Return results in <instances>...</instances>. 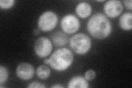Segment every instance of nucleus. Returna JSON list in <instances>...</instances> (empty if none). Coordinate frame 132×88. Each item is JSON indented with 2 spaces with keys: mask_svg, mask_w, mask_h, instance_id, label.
Returning <instances> with one entry per match:
<instances>
[{
  "mask_svg": "<svg viewBox=\"0 0 132 88\" xmlns=\"http://www.w3.org/2000/svg\"><path fill=\"white\" fill-rule=\"evenodd\" d=\"M86 28L89 34L97 39L106 38L112 31V25L110 20L105 14L100 12L91 17Z\"/></svg>",
  "mask_w": 132,
  "mask_h": 88,
  "instance_id": "1",
  "label": "nucleus"
},
{
  "mask_svg": "<svg viewBox=\"0 0 132 88\" xmlns=\"http://www.w3.org/2000/svg\"><path fill=\"white\" fill-rule=\"evenodd\" d=\"M74 57L71 50L66 48L59 49L49 58L51 67L57 71H64L71 66Z\"/></svg>",
  "mask_w": 132,
  "mask_h": 88,
  "instance_id": "2",
  "label": "nucleus"
},
{
  "mask_svg": "<svg viewBox=\"0 0 132 88\" xmlns=\"http://www.w3.org/2000/svg\"><path fill=\"white\" fill-rule=\"evenodd\" d=\"M69 46L76 53L83 55L90 50L92 46V40L86 34L78 33L71 37Z\"/></svg>",
  "mask_w": 132,
  "mask_h": 88,
  "instance_id": "3",
  "label": "nucleus"
},
{
  "mask_svg": "<svg viewBox=\"0 0 132 88\" xmlns=\"http://www.w3.org/2000/svg\"><path fill=\"white\" fill-rule=\"evenodd\" d=\"M58 22V17L52 11H46L41 14L38 20L39 29L41 31L47 32L53 30Z\"/></svg>",
  "mask_w": 132,
  "mask_h": 88,
  "instance_id": "4",
  "label": "nucleus"
},
{
  "mask_svg": "<svg viewBox=\"0 0 132 88\" xmlns=\"http://www.w3.org/2000/svg\"><path fill=\"white\" fill-rule=\"evenodd\" d=\"M34 51L40 58L47 57L52 50V44L46 37L42 36L37 39L34 44Z\"/></svg>",
  "mask_w": 132,
  "mask_h": 88,
  "instance_id": "5",
  "label": "nucleus"
},
{
  "mask_svg": "<svg viewBox=\"0 0 132 88\" xmlns=\"http://www.w3.org/2000/svg\"><path fill=\"white\" fill-rule=\"evenodd\" d=\"M80 26V21L76 16L68 14L64 15L61 21V27L63 31L67 34L77 32Z\"/></svg>",
  "mask_w": 132,
  "mask_h": 88,
  "instance_id": "6",
  "label": "nucleus"
},
{
  "mask_svg": "<svg viewBox=\"0 0 132 88\" xmlns=\"http://www.w3.org/2000/svg\"><path fill=\"white\" fill-rule=\"evenodd\" d=\"M105 13L110 18H114L118 17L123 11V5L120 1L110 0L106 2L104 6Z\"/></svg>",
  "mask_w": 132,
  "mask_h": 88,
  "instance_id": "7",
  "label": "nucleus"
},
{
  "mask_svg": "<svg viewBox=\"0 0 132 88\" xmlns=\"http://www.w3.org/2000/svg\"><path fill=\"white\" fill-rule=\"evenodd\" d=\"M15 73L16 77L21 80L29 81L34 77L35 69L29 63L23 62L16 67Z\"/></svg>",
  "mask_w": 132,
  "mask_h": 88,
  "instance_id": "8",
  "label": "nucleus"
},
{
  "mask_svg": "<svg viewBox=\"0 0 132 88\" xmlns=\"http://www.w3.org/2000/svg\"><path fill=\"white\" fill-rule=\"evenodd\" d=\"M89 87L87 80L80 75H77L72 78L68 82V88H88Z\"/></svg>",
  "mask_w": 132,
  "mask_h": 88,
  "instance_id": "9",
  "label": "nucleus"
},
{
  "mask_svg": "<svg viewBox=\"0 0 132 88\" xmlns=\"http://www.w3.org/2000/svg\"><path fill=\"white\" fill-rule=\"evenodd\" d=\"M92 8L89 3L82 2L78 4L76 8V12L79 17L85 19L92 13Z\"/></svg>",
  "mask_w": 132,
  "mask_h": 88,
  "instance_id": "10",
  "label": "nucleus"
},
{
  "mask_svg": "<svg viewBox=\"0 0 132 88\" xmlns=\"http://www.w3.org/2000/svg\"><path fill=\"white\" fill-rule=\"evenodd\" d=\"M51 38L53 43L56 46L61 47L65 46L68 41L67 35L61 31H57L53 33L51 36Z\"/></svg>",
  "mask_w": 132,
  "mask_h": 88,
  "instance_id": "11",
  "label": "nucleus"
},
{
  "mask_svg": "<svg viewBox=\"0 0 132 88\" xmlns=\"http://www.w3.org/2000/svg\"><path fill=\"white\" fill-rule=\"evenodd\" d=\"M132 14L131 12L124 13L119 20V26L125 30H130L132 29Z\"/></svg>",
  "mask_w": 132,
  "mask_h": 88,
  "instance_id": "12",
  "label": "nucleus"
},
{
  "mask_svg": "<svg viewBox=\"0 0 132 88\" xmlns=\"http://www.w3.org/2000/svg\"><path fill=\"white\" fill-rule=\"evenodd\" d=\"M36 73L38 78L43 79V80H45V79H46L50 77L51 70L47 66L45 65H41L37 68Z\"/></svg>",
  "mask_w": 132,
  "mask_h": 88,
  "instance_id": "13",
  "label": "nucleus"
},
{
  "mask_svg": "<svg viewBox=\"0 0 132 88\" xmlns=\"http://www.w3.org/2000/svg\"><path fill=\"white\" fill-rule=\"evenodd\" d=\"M8 78V72L7 69L3 66H0V84H2L7 81Z\"/></svg>",
  "mask_w": 132,
  "mask_h": 88,
  "instance_id": "14",
  "label": "nucleus"
},
{
  "mask_svg": "<svg viewBox=\"0 0 132 88\" xmlns=\"http://www.w3.org/2000/svg\"><path fill=\"white\" fill-rule=\"evenodd\" d=\"M14 3V0H1L0 1V7L2 9L7 10L13 7Z\"/></svg>",
  "mask_w": 132,
  "mask_h": 88,
  "instance_id": "15",
  "label": "nucleus"
},
{
  "mask_svg": "<svg viewBox=\"0 0 132 88\" xmlns=\"http://www.w3.org/2000/svg\"><path fill=\"white\" fill-rule=\"evenodd\" d=\"M96 77V73L93 69H89L85 73V78L88 81H93Z\"/></svg>",
  "mask_w": 132,
  "mask_h": 88,
  "instance_id": "16",
  "label": "nucleus"
},
{
  "mask_svg": "<svg viewBox=\"0 0 132 88\" xmlns=\"http://www.w3.org/2000/svg\"><path fill=\"white\" fill-rule=\"evenodd\" d=\"M29 88H32V87H38V88H43V87H46V86H45L43 84L40 83L39 82L35 81L30 83L27 86Z\"/></svg>",
  "mask_w": 132,
  "mask_h": 88,
  "instance_id": "17",
  "label": "nucleus"
},
{
  "mask_svg": "<svg viewBox=\"0 0 132 88\" xmlns=\"http://www.w3.org/2000/svg\"><path fill=\"white\" fill-rule=\"evenodd\" d=\"M123 3L125 4V6L127 8L131 10H132V1L131 0H127V1H123Z\"/></svg>",
  "mask_w": 132,
  "mask_h": 88,
  "instance_id": "18",
  "label": "nucleus"
},
{
  "mask_svg": "<svg viewBox=\"0 0 132 88\" xmlns=\"http://www.w3.org/2000/svg\"><path fill=\"white\" fill-rule=\"evenodd\" d=\"M64 86H62V85L60 84H56V85H53L51 86V87H56V88H62V87H64Z\"/></svg>",
  "mask_w": 132,
  "mask_h": 88,
  "instance_id": "19",
  "label": "nucleus"
},
{
  "mask_svg": "<svg viewBox=\"0 0 132 88\" xmlns=\"http://www.w3.org/2000/svg\"><path fill=\"white\" fill-rule=\"evenodd\" d=\"M44 63L45 64H47L48 65L50 63V61H49V58H45L44 60Z\"/></svg>",
  "mask_w": 132,
  "mask_h": 88,
  "instance_id": "20",
  "label": "nucleus"
},
{
  "mask_svg": "<svg viewBox=\"0 0 132 88\" xmlns=\"http://www.w3.org/2000/svg\"><path fill=\"white\" fill-rule=\"evenodd\" d=\"M40 33V31H39V29H36L34 30V34L35 35H38Z\"/></svg>",
  "mask_w": 132,
  "mask_h": 88,
  "instance_id": "21",
  "label": "nucleus"
},
{
  "mask_svg": "<svg viewBox=\"0 0 132 88\" xmlns=\"http://www.w3.org/2000/svg\"><path fill=\"white\" fill-rule=\"evenodd\" d=\"M105 1H104V0H102V1H97V2H104Z\"/></svg>",
  "mask_w": 132,
  "mask_h": 88,
  "instance_id": "22",
  "label": "nucleus"
}]
</instances>
